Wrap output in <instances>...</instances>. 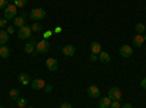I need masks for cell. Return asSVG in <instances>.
I'll return each mask as SVG.
<instances>
[{"instance_id":"1","label":"cell","mask_w":146,"mask_h":108,"mask_svg":"<svg viewBox=\"0 0 146 108\" xmlns=\"http://www.w3.org/2000/svg\"><path fill=\"white\" fill-rule=\"evenodd\" d=\"M50 51V42L45 38L35 42V54H45Z\"/></svg>"},{"instance_id":"2","label":"cell","mask_w":146,"mask_h":108,"mask_svg":"<svg viewBox=\"0 0 146 108\" xmlns=\"http://www.w3.org/2000/svg\"><path fill=\"white\" fill-rule=\"evenodd\" d=\"M16 12H18V7L15 5H7L3 9V18L5 19H15L16 18Z\"/></svg>"},{"instance_id":"3","label":"cell","mask_w":146,"mask_h":108,"mask_svg":"<svg viewBox=\"0 0 146 108\" xmlns=\"http://www.w3.org/2000/svg\"><path fill=\"white\" fill-rule=\"evenodd\" d=\"M29 16H31V19H32V21L38 22V21H41V19H44V18H45V10H44L42 7H35V9H32V10H31Z\"/></svg>"},{"instance_id":"4","label":"cell","mask_w":146,"mask_h":108,"mask_svg":"<svg viewBox=\"0 0 146 108\" xmlns=\"http://www.w3.org/2000/svg\"><path fill=\"white\" fill-rule=\"evenodd\" d=\"M108 98L111 101H120L121 98H123V93H121L120 88H117V86L110 88L108 89Z\"/></svg>"},{"instance_id":"5","label":"cell","mask_w":146,"mask_h":108,"mask_svg":"<svg viewBox=\"0 0 146 108\" xmlns=\"http://www.w3.org/2000/svg\"><path fill=\"white\" fill-rule=\"evenodd\" d=\"M31 35H32V29H31V27H28V25L19 28V31H18V37H19L21 40H28V38H31Z\"/></svg>"},{"instance_id":"6","label":"cell","mask_w":146,"mask_h":108,"mask_svg":"<svg viewBox=\"0 0 146 108\" xmlns=\"http://www.w3.org/2000/svg\"><path fill=\"white\" fill-rule=\"evenodd\" d=\"M131 54H133V48H131V45L124 44V45H121V47H120V56H121V57L129 58V57H131Z\"/></svg>"},{"instance_id":"7","label":"cell","mask_w":146,"mask_h":108,"mask_svg":"<svg viewBox=\"0 0 146 108\" xmlns=\"http://www.w3.org/2000/svg\"><path fill=\"white\" fill-rule=\"evenodd\" d=\"M86 92H88V95L91 98H94V99H96V98H100V88L98 86H95V85H91V86H88V89H86Z\"/></svg>"},{"instance_id":"8","label":"cell","mask_w":146,"mask_h":108,"mask_svg":"<svg viewBox=\"0 0 146 108\" xmlns=\"http://www.w3.org/2000/svg\"><path fill=\"white\" fill-rule=\"evenodd\" d=\"M45 64H47V69L50 70V72H56L57 69H58V62L56 58H53V57H50V58H47V62H45Z\"/></svg>"},{"instance_id":"9","label":"cell","mask_w":146,"mask_h":108,"mask_svg":"<svg viewBox=\"0 0 146 108\" xmlns=\"http://www.w3.org/2000/svg\"><path fill=\"white\" fill-rule=\"evenodd\" d=\"M31 86H32V89H35V91H40V89H44V88H45V82H44L41 78H36L35 80L31 82Z\"/></svg>"},{"instance_id":"10","label":"cell","mask_w":146,"mask_h":108,"mask_svg":"<svg viewBox=\"0 0 146 108\" xmlns=\"http://www.w3.org/2000/svg\"><path fill=\"white\" fill-rule=\"evenodd\" d=\"M62 53L66 56V57H72L73 54L76 53V48L73 45H70V44H67V45H64L63 48H62Z\"/></svg>"},{"instance_id":"11","label":"cell","mask_w":146,"mask_h":108,"mask_svg":"<svg viewBox=\"0 0 146 108\" xmlns=\"http://www.w3.org/2000/svg\"><path fill=\"white\" fill-rule=\"evenodd\" d=\"M143 42H145V38H143V35H140V34H136L135 37H133V40H131V44L135 47H142Z\"/></svg>"},{"instance_id":"12","label":"cell","mask_w":146,"mask_h":108,"mask_svg":"<svg viewBox=\"0 0 146 108\" xmlns=\"http://www.w3.org/2000/svg\"><path fill=\"white\" fill-rule=\"evenodd\" d=\"M98 58H100L101 63H110V62H111V56H110L107 51H101L98 54Z\"/></svg>"},{"instance_id":"13","label":"cell","mask_w":146,"mask_h":108,"mask_svg":"<svg viewBox=\"0 0 146 108\" xmlns=\"http://www.w3.org/2000/svg\"><path fill=\"white\" fill-rule=\"evenodd\" d=\"M35 42H36V41H31V42H27L25 48H23V50H25V53H27V54H34V53H35ZM34 56H35V54H34Z\"/></svg>"},{"instance_id":"14","label":"cell","mask_w":146,"mask_h":108,"mask_svg":"<svg viewBox=\"0 0 146 108\" xmlns=\"http://www.w3.org/2000/svg\"><path fill=\"white\" fill-rule=\"evenodd\" d=\"M101 51H102V47H101L100 42L95 41V42L91 44V53H92V54H100Z\"/></svg>"},{"instance_id":"15","label":"cell","mask_w":146,"mask_h":108,"mask_svg":"<svg viewBox=\"0 0 146 108\" xmlns=\"http://www.w3.org/2000/svg\"><path fill=\"white\" fill-rule=\"evenodd\" d=\"M18 80H19L21 85H23V86L29 85V76H28L27 73H21V75L18 76Z\"/></svg>"},{"instance_id":"16","label":"cell","mask_w":146,"mask_h":108,"mask_svg":"<svg viewBox=\"0 0 146 108\" xmlns=\"http://www.w3.org/2000/svg\"><path fill=\"white\" fill-rule=\"evenodd\" d=\"M13 27H16V28L25 27V18H23V16H16L13 19Z\"/></svg>"},{"instance_id":"17","label":"cell","mask_w":146,"mask_h":108,"mask_svg":"<svg viewBox=\"0 0 146 108\" xmlns=\"http://www.w3.org/2000/svg\"><path fill=\"white\" fill-rule=\"evenodd\" d=\"M9 56H10L9 47H6V45H0V57H2V58H7Z\"/></svg>"},{"instance_id":"18","label":"cell","mask_w":146,"mask_h":108,"mask_svg":"<svg viewBox=\"0 0 146 108\" xmlns=\"http://www.w3.org/2000/svg\"><path fill=\"white\" fill-rule=\"evenodd\" d=\"M9 40V34L5 29H0V45H5V42H7Z\"/></svg>"},{"instance_id":"19","label":"cell","mask_w":146,"mask_h":108,"mask_svg":"<svg viewBox=\"0 0 146 108\" xmlns=\"http://www.w3.org/2000/svg\"><path fill=\"white\" fill-rule=\"evenodd\" d=\"M110 104H111V99H110L108 97L100 99V108H110Z\"/></svg>"},{"instance_id":"20","label":"cell","mask_w":146,"mask_h":108,"mask_svg":"<svg viewBox=\"0 0 146 108\" xmlns=\"http://www.w3.org/2000/svg\"><path fill=\"white\" fill-rule=\"evenodd\" d=\"M135 31H136V34H140V35H143V34L146 32V27H145V23H137V25H136V28H135Z\"/></svg>"},{"instance_id":"21","label":"cell","mask_w":146,"mask_h":108,"mask_svg":"<svg viewBox=\"0 0 146 108\" xmlns=\"http://www.w3.org/2000/svg\"><path fill=\"white\" fill-rule=\"evenodd\" d=\"M31 29H32V32H41L42 31V27H41V23H38V22H34L32 23V27H31Z\"/></svg>"},{"instance_id":"22","label":"cell","mask_w":146,"mask_h":108,"mask_svg":"<svg viewBox=\"0 0 146 108\" xmlns=\"http://www.w3.org/2000/svg\"><path fill=\"white\" fill-rule=\"evenodd\" d=\"M9 97L12 98V99H18L19 98V91L18 89H10V92H9Z\"/></svg>"},{"instance_id":"23","label":"cell","mask_w":146,"mask_h":108,"mask_svg":"<svg viewBox=\"0 0 146 108\" xmlns=\"http://www.w3.org/2000/svg\"><path fill=\"white\" fill-rule=\"evenodd\" d=\"M13 5H15L16 7H25V6H27V0H15Z\"/></svg>"},{"instance_id":"24","label":"cell","mask_w":146,"mask_h":108,"mask_svg":"<svg viewBox=\"0 0 146 108\" xmlns=\"http://www.w3.org/2000/svg\"><path fill=\"white\" fill-rule=\"evenodd\" d=\"M16 102H18V107H19V108H27V99H23V98H18V99H16Z\"/></svg>"},{"instance_id":"25","label":"cell","mask_w":146,"mask_h":108,"mask_svg":"<svg viewBox=\"0 0 146 108\" xmlns=\"http://www.w3.org/2000/svg\"><path fill=\"white\" fill-rule=\"evenodd\" d=\"M110 108H120V101H111Z\"/></svg>"},{"instance_id":"26","label":"cell","mask_w":146,"mask_h":108,"mask_svg":"<svg viewBox=\"0 0 146 108\" xmlns=\"http://www.w3.org/2000/svg\"><path fill=\"white\" fill-rule=\"evenodd\" d=\"M6 23H7V19H5V18H0V29H3V28L6 27Z\"/></svg>"},{"instance_id":"27","label":"cell","mask_w":146,"mask_h":108,"mask_svg":"<svg viewBox=\"0 0 146 108\" xmlns=\"http://www.w3.org/2000/svg\"><path fill=\"white\" fill-rule=\"evenodd\" d=\"M7 6V0H0V9H5Z\"/></svg>"},{"instance_id":"28","label":"cell","mask_w":146,"mask_h":108,"mask_svg":"<svg viewBox=\"0 0 146 108\" xmlns=\"http://www.w3.org/2000/svg\"><path fill=\"white\" fill-rule=\"evenodd\" d=\"M44 91H45L47 93H50V92L53 91V86H51V85H45V88H44Z\"/></svg>"},{"instance_id":"29","label":"cell","mask_w":146,"mask_h":108,"mask_svg":"<svg viewBox=\"0 0 146 108\" xmlns=\"http://www.w3.org/2000/svg\"><path fill=\"white\" fill-rule=\"evenodd\" d=\"M6 32L10 35V34H13L15 32V27H7V29H6Z\"/></svg>"},{"instance_id":"30","label":"cell","mask_w":146,"mask_h":108,"mask_svg":"<svg viewBox=\"0 0 146 108\" xmlns=\"http://www.w3.org/2000/svg\"><path fill=\"white\" fill-rule=\"evenodd\" d=\"M60 108H72V105L69 102H63L62 105H60Z\"/></svg>"},{"instance_id":"31","label":"cell","mask_w":146,"mask_h":108,"mask_svg":"<svg viewBox=\"0 0 146 108\" xmlns=\"http://www.w3.org/2000/svg\"><path fill=\"white\" fill-rule=\"evenodd\" d=\"M140 86H142L143 89H146V78H143V79H142V82H140Z\"/></svg>"},{"instance_id":"32","label":"cell","mask_w":146,"mask_h":108,"mask_svg":"<svg viewBox=\"0 0 146 108\" xmlns=\"http://www.w3.org/2000/svg\"><path fill=\"white\" fill-rule=\"evenodd\" d=\"M121 108H133V107H131V104H124Z\"/></svg>"},{"instance_id":"33","label":"cell","mask_w":146,"mask_h":108,"mask_svg":"<svg viewBox=\"0 0 146 108\" xmlns=\"http://www.w3.org/2000/svg\"><path fill=\"white\" fill-rule=\"evenodd\" d=\"M95 60H96V54H92L91 56V62H95Z\"/></svg>"},{"instance_id":"34","label":"cell","mask_w":146,"mask_h":108,"mask_svg":"<svg viewBox=\"0 0 146 108\" xmlns=\"http://www.w3.org/2000/svg\"><path fill=\"white\" fill-rule=\"evenodd\" d=\"M143 38H145V41H146V34H145V35H143Z\"/></svg>"},{"instance_id":"35","label":"cell","mask_w":146,"mask_h":108,"mask_svg":"<svg viewBox=\"0 0 146 108\" xmlns=\"http://www.w3.org/2000/svg\"><path fill=\"white\" fill-rule=\"evenodd\" d=\"M7 2H15V0H7Z\"/></svg>"},{"instance_id":"36","label":"cell","mask_w":146,"mask_h":108,"mask_svg":"<svg viewBox=\"0 0 146 108\" xmlns=\"http://www.w3.org/2000/svg\"><path fill=\"white\" fill-rule=\"evenodd\" d=\"M0 108H3V107H0Z\"/></svg>"},{"instance_id":"37","label":"cell","mask_w":146,"mask_h":108,"mask_svg":"<svg viewBox=\"0 0 146 108\" xmlns=\"http://www.w3.org/2000/svg\"><path fill=\"white\" fill-rule=\"evenodd\" d=\"M29 108H32V107H29Z\"/></svg>"}]
</instances>
